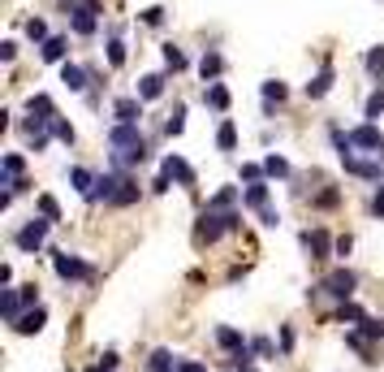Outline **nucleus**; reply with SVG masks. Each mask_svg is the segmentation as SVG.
I'll return each mask as SVG.
<instances>
[{"label": "nucleus", "mask_w": 384, "mask_h": 372, "mask_svg": "<svg viewBox=\"0 0 384 372\" xmlns=\"http://www.w3.org/2000/svg\"><path fill=\"white\" fill-rule=\"evenodd\" d=\"M52 268H57V277H65V282H83V277H91V264L78 260V256H69V252H57Z\"/></svg>", "instance_id": "nucleus-4"}, {"label": "nucleus", "mask_w": 384, "mask_h": 372, "mask_svg": "<svg viewBox=\"0 0 384 372\" xmlns=\"http://www.w3.org/2000/svg\"><path fill=\"white\" fill-rule=\"evenodd\" d=\"M164 173H169V178H177L182 186H194V169L182 156H164Z\"/></svg>", "instance_id": "nucleus-13"}, {"label": "nucleus", "mask_w": 384, "mask_h": 372, "mask_svg": "<svg viewBox=\"0 0 384 372\" xmlns=\"http://www.w3.org/2000/svg\"><path fill=\"white\" fill-rule=\"evenodd\" d=\"M169 182H173V178H169V173L160 169V178H156V182H151V191H169Z\"/></svg>", "instance_id": "nucleus-50"}, {"label": "nucleus", "mask_w": 384, "mask_h": 372, "mask_svg": "<svg viewBox=\"0 0 384 372\" xmlns=\"http://www.w3.org/2000/svg\"><path fill=\"white\" fill-rule=\"evenodd\" d=\"M337 320H341V325H363L367 316H363V308H358V303H350V299H346V303L337 308Z\"/></svg>", "instance_id": "nucleus-22"}, {"label": "nucleus", "mask_w": 384, "mask_h": 372, "mask_svg": "<svg viewBox=\"0 0 384 372\" xmlns=\"http://www.w3.org/2000/svg\"><path fill=\"white\" fill-rule=\"evenodd\" d=\"M220 69H225V57H220V53H203V61H199V74H203V78H216Z\"/></svg>", "instance_id": "nucleus-21"}, {"label": "nucleus", "mask_w": 384, "mask_h": 372, "mask_svg": "<svg viewBox=\"0 0 384 372\" xmlns=\"http://www.w3.org/2000/svg\"><path fill=\"white\" fill-rule=\"evenodd\" d=\"M216 147H220V152H234V147H238V130H234V121H220V130H216Z\"/></svg>", "instance_id": "nucleus-19"}, {"label": "nucleus", "mask_w": 384, "mask_h": 372, "mask_svg": "<svg viewBox=\"0 0 384 372\" xmlns=\"http://www.w3.org/2000/svg\"><path fill=\"white\" fill-rule=\"evenodd\" d=\"M27 35H31L35 43H48V27H43L39 18H31V22H27Z\"/></svg>", "instance_id": "nucleus-36"}, {"label": "nucleus", "mask_w": 384, "mask_h": 372, "mask_svg": "<svg viewBox=\"0 0 384 372\" xmlns=\"http://www.w3.org/2000/svg\"><path fill=\"white\" fill-rule=\"evenodd\" d=\"M134 200H138V186H134L130 178H125V182H121V191H117V200H113V204H117V208H125V204H134Z\"/></svg>", "instance_id": "nucleus-29"}, {"label": "nucleus", "mask_w": 384, "mask_h": 372, "mask_svg": "<svg viewBox=\"0 0 384 372\" xmlns=\"http://www.w3.org/2000/svg\"><path fill=\"white\" fill-rule=\"evenodd\" d=\"M203 100H208V104H212V109H229V91H225V87H220V83H212V87H208V91H203Z\"/></svg>", "instance_id": "nucleus-27"}, {"label": "nucleus", "mask_w": 384, "mask_h": 372, "mask_svg": "<svg viewBox=\"0 0 384 372\" xmlns=\"http://www.w3.org/2000/svg\"><path fill=\"white\" fill-rule=\"evenodd\" d=\"M164 130H169V135H182V130H186V109H182V104L173 109V117L164 121Z\"/></svg>", "instance_id": "nucleus-30"}, {"label": "nucleus", "mask_w": 384, "mask_h": 372, "mask_svg": "<svg viewBox=\"0 0 384 372\" xmlns=\"http://www.w3.org/2000/svg\"><path fill=\"white\" fill-rule=\"evenodd\" d=\"M246 204H250V208H268V186H264V182H250V186H246Z\"/></svg>", "instance_id": "nucleus-24"}, {"label": "nucleus", "mask_w": 384, "mask_h": 372, "mask_svg": "<svg viewBox=\"0 0 384 372\" xmlns=\"http://www.w3.org/2000/svg\"><path fill=\"white\" fill-rule=\"evenodd\" d=\"M264 173H268V178H290V160L285 156H268L264 160Z\"/></svg>", "instance_id": "nucleus-25"}, {"label": "nucleus", "mask_w": 384, "mask_h": 372, "mask_svg": "<svg viewBox=\"0 0 384 372\" xmlns=\"http://www.w3.org/2000/svg\"><path fill=\"white\" fill-rule=\"evenodd\" d=\"M350 143L354 147H367V152H376V156H384V135L371 126V121H367V126H358V130H350Z\"/></svg>", "instance_id": "nucleus-9"}, {"label": "nucleus", "mask_w": 384, "mask_h": 372, "mask_svg": "<svg viewBox=\"0 0 384 372\" xmlns=\"http://www.w3.org/2000/svg\"><path fill=\"white\" fill-rule=\"evenodd\" d=\"M48 130H52L61 143H73V126H69V121H52V126H48Z\"/></svg>", "instance_id": "nucleus-39"}, {"label": "nucleus", "mask_w": 384, "mask_h": 372, "mask_svg": "<svg viewBox=\"0 0 384 372\" xmlns=\"http://www.w3.org/2000/svg\"><path fill=\"white\" fill-rule=\"evenodd\" d=\"M354 286H358V277L350 268H337V273H328V277H324V294H332V299H341V303L354 294Z\"/></svg>", "instance_id": "nucleus-5"}, {"label": "nucleus", "mask_w": 384, "mask_h": 372, "mask_svg": "<svg viewBox=\"0 0 384 372\" xmlns=\"http://www.w3.org/2000/svg\"><path fill=\"white\" fill-rule=\"evenodd\" d=\"M108 61H113V65H125V43H121V39L108 43Z\"/></svg>", "instance_id": "nucleus-40"}, {"label": "nucleus", "mask_w": 384, "mask_h": 372, "mask_svg": "<svg viewBox=\"0 0 384 372\" xmlns=\"http://www.w3.org/2000/svg\"><path fill=\"white\" fill-rule=\"evenodd\" d=\"M264 100H268V104H272V100L280 104V100H285V83H264Z\"/></svg>", "instance_id": "nucleus-38"}, {"label": "nucleus", "mask_w": 384, "mask_h": 372, "mask_svg": "<svg viewBox=\"0 0 384 372\" xmlns=\"http://www.w3.org/2000/svg\"><path fill=\"white\" fill-rule=\"evenodd\" d=\"M43 325H48V312H43V308L35 303L31 312H22V320H17V325H13V329H17V333H39Z\"/></svg>", "instance_id": "nucleus-14"}, {"label": "nucleus", "mask_w": 384, "mask_h": 372, "mask_svg": "<svg viewBox=\"0 0 384 372\" xmlns=\"http://www.w3.org/2000/svg\"><path fill=\"white\" fill-rule=\"evenodd\" d=\"M61 9L73 18V31H78V35H95V22H99V0H61Z\"/></svg>", "instance_id": "nucleus-2"}, {"label": "nucleus", "mask_w": 384, "mask_h": 372, "mask_svg": "<svg viewBox=\"0 0 384 372\" xmlns=\"http://www.w3.org/2000/svg\"><path fill=\"white\" fill-rule=\"evenodd\" d=\"M371 212H376V216H384V182H380V195L371 200Z\"/></svg>", "instance_id": "nucleus-49"}, {"label": "nucleus", "mask_w": 384, "mask_h": 372, "mask_svg": "<svg viewBox=\"0 0 384 372\" xmlns=\"http://www.w3.org/2000/svg\"><path fill=\"white\" fill-rule=\"evenodd\" d=\"M259 173H264L259 165H242V178H246V182H259Z\"/></svg>", "instance_id": "nucleus-43"}, {"label": "nucleus", "mask_w": 384, "mask_h": 372, "mask_svg": "<svg viewBox=\"0 0 384 372\" xmlns=\"http://www.w3.org/2000/svg\"><path fill=\"white\" fill-rule=\"evenodd\" d=\"M337 200H341L337 191H320V195H315V204H320V208H332V204H337Z\"/></svg>", "instance_id": "nucleus-41"}, {"label": "nucleus", "mask_w": 384, "mask_h": 372, "mask_svg": "<svg viewBox=\"0 0 384 372\" xmlns=\"http://www.w3.org/2000/svg\"><path fill=\"white\" fill-rule=\"evenodd\" d=\"M164 65H169V69H186V57L177 53L173 43H164Z\"/></svg>", "instance_id": "nucleus-35"}, {"label": "nucleus", "mask_w": 384, "mask_h": 372, "mask_svg": "<svg viewBox=\"0 0 384 372\" xmlns=\"http://www.w3.org/2000/svg\"><path fill=\"white\" fill-rule=\"evenodd\" d=\"M380 113H384V91H371V95H367V117L376 121Z\"/></svg>", "instance_id": "nucleus-37"}, {"label": "nucleus", "mask_w": 384, "mask_h": 372, "mask_svg": "<svg viewBox=\"0 0 384 372\" xmlns=\"http://www.w3.org/2000/svg\"><path fill=\"white\" fill-rule=\"evenodd\" d=\"M220 230H229V226H225V212L208 208V212H203V221H199V242H216Z\"/></svg>", "instance_id": "nucleus-11"}, {"label": "nucleus", "mask_w": 384, "mask_h": 372, "mask_svg": "<svg viewBox=\"0 0 384 372\" xmlns=\"http://www.w3.org/2000/svg\"><path fill=\"white\" fill-rule=\"evenodd\" d=\"M177 372H208V368H203L199 359H186V364H177Z\"/></svg>", "instance_id": "nucleus-46"}, {"label": "nucleus", "mask_w": 384, "mask_h": 372, "mask_svg": "<svg viewBox=\"0 0 384 372\" xmlns=\"http://www.w3.org/2000/svg\"><path fill=\"white\" fill-rule=\"evenodd\" d=\"M39 212H43L48 221H61V208H57V200H52V195H39Z\"/></svg>", "instance_id": "nucleus-34"}, {"label": "nucleus", "mask_w": 384, "mask_h": 372, "mask_svg": "<svg viewBox=\"0 0 384 372\" xmlns=\"http://www.w3.org/2000/svg\"><path fill=\"white\" fill-rule=\"evenodd\" d=\"M341 165H346V173H354V178H376V182H380V165H376V160H358V156H346Z\"/></svg>", "instance_id": "nucleus-15"}, {"label": "nucleus", "mask_w": 384, "mask_h": 372, "mask_svg": "<svg viewBox=\"0 0 384 372\" xmlns=\"http://www.w3.org/2000/svg\"><path fill=\"white\" fill-rule=\"evenodd\" d=\"M143 22H147V27H160V22H164V9H147Z\"/></svg>", "instance_id": "nucleus-42"}, {"label": "nucleus", "mask_w": 384, "mask_h": 372, "mask_svg": "<svg viewBox=\"0 0 384 372\" xmlns=\"http://www.w3.org/2000/svg\"><path fill=\"white\" fill-rule=\"evenodd\" d=\"M65 53H69V43L61 35H52V39L43 43V61H65Z\"/></svg>", "instance_id": "nucleus-23"}, {"label": "nucleus", "mask_w": 384, "mask_h": 372, "mask_svg": "<svg viewBox=\"0 0 384 372\" xmlns=\"http://www.w3.org/2000/svg\"><path fill=\"white\" fill-rule=\"evenodd\" d=\"M61 83H65L69 91H87V69H83V65H69V61H65V65H61Z\"/></svg>", "instance_id": "nucleus-16"}, {"label": "nucleus", "mask_w": 384, "mask_h": 372, "mask_svg": "<svg viewBox=\"0 0 384 372\" xmlns=\"http://www.w3.org/2000/svg\"><path fill=\"white\" fill-rule=\"evenodd\" d=\"M177 364H173V355L169 351H156V355H151V372H173Z\"/></svg>", "instance_id": "nucleus-33"}, {"label": "nucleus", "mask_w": 384, "mask_h": 372, "mask_svg": "<svg viewBox=\"0 0 384 372\" xmlns=\"http://www.w3.org/2000/svg\"><path fill=\"white\" fill-rule=\"evenodd\" d=\"M358 333H363V338H371V342H376V338H384V316H380V320H371V316H367Z\"/></svg>", "instance_id": "nucleus-31"}, {"label": "nucleus", "mask_w": 384, "mask_h": 372, "mask_svg": "<svg viewBox=\"0 0 384 372\" xmlns=\"http://www.w3.org/2000/svg\"><path fill=\"white\" fill-rule=\"evenodd\" d=\"M280 351H294V329H280Z\"/></svg>", "instance_id": "nucleus-48"}, {"label": "nucleus", "mask_w": 384, "mask_h": 372, "mask_svg": "<svg viewBox=\"0 0 384 372\" xmlns=\"http://www.w3.org/2000/svg\"><path fill=\"white\" fill-rule=\"evenodd\" d=\"M121 182H125V173H99V178H95V191L87 195V200H91V204H95V200L113 204V200H117V191H121Z\"/></svg>", "instance_id": "nucleus-7"}, {"label": "nucleus", "mask_w": 384, "mask_h": 372, "mask_svg": "<svg viewBox=\"0 0 384 372\" xmlns=\"http://www.w3.org/2000/svg\"><path fill=\"white\" fill-rule=\"evenodd\" d=\"M0 312H5L9 325H17V320H22V294L17 290H5V294H0Z\"/></svg>", "instance_id": "nucleus-17"}, {"label": "nucleus", "mask_w": 384, "mask_h": 372, "mask_svg": "<svg viewBox=\"0 0 384 372\" xmlns=\"http://www.w3.org/2000/svg\"><path fill=\"white\" fill-rule=\"evenodd\" d=\"M242 372H255V368H242Z\"/></svg>", "instance_id": "nucleus-53"}, {"label": "nucleus", "mask_w": 384, "mask_h": 372, "mask_svg": "<svg viewBox=\"0 0 384 372\" xmlns=\"http://www.w3.org/2000/svg\"><path fill=\"white\" fill-rule=\"evenodd\" d=\"M367 69L376 74V78H384V48H371L367 53Z\"/></svg>", "instance_id": "nucleus-32"}, {"label": "nucleus", "mask_w": 384, "mask_h": 372, "mask_svg": "<svg viewBox=\"0 0 384 372\" xmlns=\"http://www.w3.org/2000/svg\"><path fill=\"white\" fill-rule=\"evenodd\" d=\"M302 247L311 252V260H328L332 252H337V242H332L324 230H306V234H302Z\"/></svg>", "instance_id": "nucleus-8"}, {"label": "nucleus", "mask_w": 384, "mask_h": 372, "mask_svg": "<svg viewBox=\"0 0 384 372\" xmlns=\"http://www.w3.org/2000/svg\"><path fill=\"white\" fill-rule=\"evenodd\" d=\"M108 143H113V169L117 173L147 156V139L138 135V126H125V121H117V126L108 130Z\"/></svg>", "instance_id": "nucleus-1"}, {"label": "nucleus", "mask_w": 384, "mask_h": 372, "mask_svg": "<svg viewBox=\"0 0 384 372\" xmlns=\"http://www.w3.org/2000/svg\"><path fill=\"white\" fill-rule=\"evenodd\" d=\"M69 182H73V191H83V195L95 191V178H91L87 169H69Z\"/></svg>", "instance_id": "nucleus-26"}, {"label": "nucleus", "mask_w": 384, "mask_h": 372, "mask_svg": "<svg viewBox=\"0 0 384 372\" xmlns=\"http://www.w3.org/2000/svg\"><path fill=\"white\" fill-rule=\"evenodd\" d=\"M328 91H332V65H320V74L306 83V100H324Z\"/></svg>", "instance_id": "nucleus-12"}, {"label": "nucleus", "mask_w": 384, "mask_h": 372, "mask_svg": "<svg viewBox=\"0 0 384 372\" xmlns=\"http://www.w3.org/2000/svg\"><path fill=\"white\" fill-rule=\"evenodd\" d=\"M48 226H52V221H48V216H31L27 221V226H22L17 230V247H22V252H27V256H35L39 252V247H43V238H48Z\"/></svg>", "instance_id": "nucleus-3"}, {"label": "nucleus", "mask_w": 384, "mask_h": 372, "mask_svg": "<svg viewBox=\"0 0 384 372\" xmlns=\"http://www.w3.org/2000/svg\"><path fill=\"white\" fill-rule=\"evenodd\" d=\"M216 342L225 346V351H234V355H238V351H246V342H242V333H238V329H216Z\"/></svg>", "instance_id": "nucleus-20"}, {"label": "nucleus", "mask_w": 384, "mask_h": 372, "mask_svg": "<svg viewBox=\"0 0 384 372\" xmlns=\"http://www.w3.org/2000/svg\"><path fill=\"white\" fill-rule=\"evenodd\" d=\"M250 351H259V355H272V342H268V338H255V342H250Z\"/></svg>", "instance_id": "nucleus-44"}, {"label": "nucleus", "mask_w": 384, "mask_h": 372, "mask_svg": "<svg viewBox=\"0 0 384 372\" xmlns=\"http://www.w3.org/2000/svg\"><path fill=\"white\" fill-rule=\"evenodd\" d=\"M17 57V43H0V61H13Z\"/></svg>", "instance_id": "nucleus-47"}, {"label": "nucleus", "mask_w": 384, "mask_h": 372, "mask_svg": "<svg viewBox=\"0 0 384 372\" xmlns=\"http://www.w3.org/2000/svg\"><path fill=\"white\" fill-rule=\"evenodd\" d=\"M350 247H354V238L346 234V238H337V252H332V256H350Z\"/></svg>", "instance_id": "nucleus-45"}, {"label": "nucleus", "mask_w": 384, "mask_h": 372, "mask_svg": "<svg viewBox=\"0 0 384 372\" xmlns=\"http://www.w3.org/2000/svg\"><path fill=\"white\" fill-rule=\"evenodd\" d=\"M113 117L125 121V126H138V117H143V95H121V100L113 104Z\"/></svg>", "instance_id": "nucleus-10"}, {"label": "nucleus", "mask_w": 384, "mask_h": 372, "mask_svg": "<svg viewBox=\"0 0 384 372\" xmlns=\"http://www.w3.org/2000/svg\"><path fill=\"white\" fill-rule=\"evenodd\" d=\"M99 368H104V372H113V368H117V351H108L104 359H99Z\"/></svg>", "instance_id": "nucleus-52"}, {"label": "nucleus", "mask_w": 384, "mask_h": 372, "mask_svg": "<svg viewBox=\"0 0 384 372\" xmlns=\"http://www.w3.org/2000/svg\"><path fill=\"white\" fill-rule=\"evenodd\" d=\"M234 204H238V191H234V186H225V191H216V195H212V204H208V208H216V212H220V208H234Z\"/></svg>", "instance_id": "nucleus-28"}, {"label": "nucleus", "mask_w": 384, "mask_h": 372, "mask_svg": "<svg viewBox=\"0 0 384 372\" xmlns=\"http://www.w3.org/2000/svg\"><path fill=\"white\" fill-rule=\"evenodd\" d=\"M259 216H264V226H276L280 221V212H272V208H259Z\"/></svg>", "instance_id": "nucleus-51"}, {"label": "nucleus", "mask_w": 384, "mask_h": 372, "mask_svg": "<svg viewBox=\"0 0 384 372\" xmlns=\"http://www.w3.org/2000/svg\"><path fill=\"white\" fill-rule=\"evenodd\" d=\"M138 95H143V100H160V95H164V78H160V74H147V78L138 83Z\"/></svg>", "instance_id": "nucleus-18"}, {"label": "nucleus", "mask_w": 384, "mask_h": 372, "mask_svg": "<svg viewBox=\"0 0 384 372\" xmlns=\"http://www.w3.org/2000/svg\"><path fill=\"white\" fill-rule=\"evenodd\" d=\"M27 113H31V126H39V130H48V126L57 121V109H52L48 95H31V100H27Z\"/></svg>", "instance_id": "nucleus-6"}]
</instances>
